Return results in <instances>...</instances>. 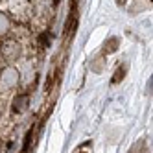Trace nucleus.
Segmentation results:
<instances>
[{"label":"nucleus","mask_w":153,"mask_h":153,"mask_svg":"<svg viewBox=\"0 0 153 153\" xmlns=\"http://www.w3.org/2000/svg\"><path fill=\"white\" fill-rule=\"evenodd\" d=\"M7 30H9V19L4 13H0V35H4Z\"/></svg>","instance_id":"nucleus-1"}]
</instances>
